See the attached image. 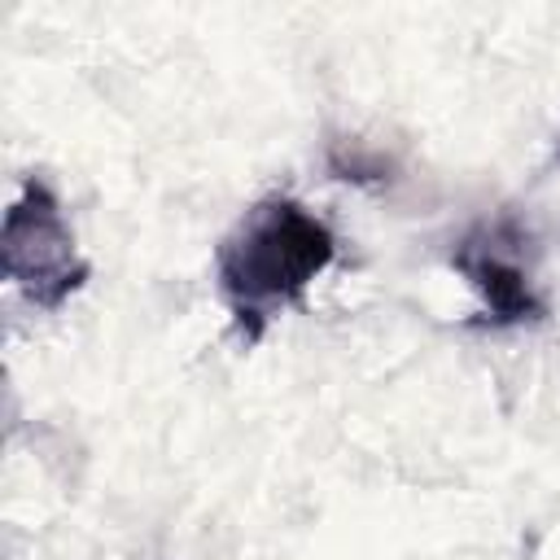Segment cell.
I'll return each instance as SVG.
<instances>
[{"label": "cell", "instance_id": "cell-1", "mask_svg": "<svg viewBox=\"0 0 560 560\" xmlns=\"http://www.w3.org/2000/svg\"><path fill=\"white\" fill-rule=\"evenodd\" d=\"M332 228L298 197L271 192L254 201L223 236L214 258L219 298L245 346L262 341L271 319L306 298V289L332 267Z\"/></svg>", "mask_w": 560, "mask_h": 560}, {"label": "cell", "instance_id": "cell-3", "mask_svg": "<svg viewBox=\"0 0 560 560\" xmlns=\"http://www.w3.org/2000/svg\"><path fill=\"white\" fill-rule=\"evenodd\" d=\"M451 267L481 298V324L521 328L547 319V298L525 262V236L512 219H481L455 245Z\"/></svg>", "mask_w": 560, "mask_h": 560}, {"label": "cell", "instance_id": "cell-2", "mask_svg": "<svg viewBox=\"0 0 560 560\" xmlns=\"http://www.w3.org/2000/svg\"><path fill=\"white\" fill-rule=\"evenodd\" d=\"M0 258H4V280L39 311L66 306L92 276L61 214V201L44 179H26L18 201L9 206L0 232Z\"/></svg>", "mask_w": 560, "mask_h": 560}]
</instances>
